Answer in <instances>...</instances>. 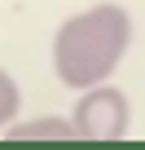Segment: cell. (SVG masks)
I'll return each mask as SVG.
<instances>
[{
  "mask_svg": "<svg viewBox=\"0 0 145 150\" xmlns=\"http://www.w3.org/2000/svg\"><path fill=\"white\" fill-rule=\"evenodd\" d=\"M18 106H22V88H18V80L0 66V132H5L13 119H18Z\"/></svg>",
  "mask_w": 145,
  "mask_h": 150,
  "instance_id": "4",
  "label": "cell"
},
{
  "mask_svg": "<svg viewBox=\"0 0 145 150\" xmlns=\"http://www.w3.org/2000/svg\"><path fill=\"white\" fill-rule=\"evenodd\" d=\"M127 49H132V13L123 5H88L57 27L53 71L70 93H79V88L106 84Z\"/></svg>",
  "mask_w": 145,
  "mask_h": 150,
  "instance_id": "1",
  "label": "cell"
},
{
  "mask_svg": "<svg viewBox=\"0 0 145 150\" xmlns=\"http://www.w3.org/2000/svg\"><path fill=\"white\" fill-rule=\"evenodd\" d=\"M70 124H75V137L79 141H123L127 137V124H132V106L106 80V84H92V88H79L75 93Z\"/></svg>",
  "mask_w": 145,
  "mask_h": 150,
  "instance_id": "2",
  "label": "cell"
},
{
  "mask_svg": "<svg viewBox=\"0 0 145 150\" xmlns=\"http://www.w3.org/2000/svg\"><path fill=\"white\" fill-rule=\"evenodd\" d=\"M9 141H75V124L62 115H44V119H13L5 128Z\"/></svg>",
  "mask_w": 145,
  "mask_h": 150,
  "instance_id": "3",
  "label": "cell"
}]
</instances>
